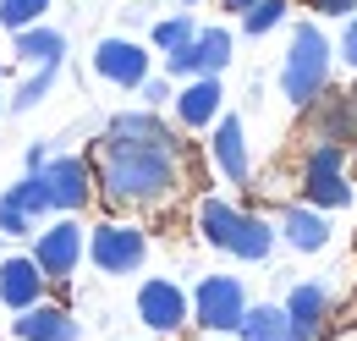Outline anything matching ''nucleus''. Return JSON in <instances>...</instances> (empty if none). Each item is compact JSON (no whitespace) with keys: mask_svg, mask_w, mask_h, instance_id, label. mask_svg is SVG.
Here are the masks:
<instances>
[{"mask_svg":"<svg viewBox=\"0 0 357 341\" xmlns=\"http://www.w3.org/2000/svg\"><path fill=\"white\" fill-rule=\"evenodd\" d=\"M93 187L116 210H171L187 187V143L176 132H99L89 149Z\"/></svg>","mask_w":357,"mask_h":341,"instance_id":"1","label":"nucleus"},{"mask_svg":"<svg viewBox=\"0 0 357 341\" xmlns=\"http://www.w3.org/2000/svg\"><path fill=\"white\" fill-rule=\"evenodd\" d=\"M198 237L209 242V248H220V254L242 259V264H264L275 254V226H269L264 215L242 210V204H231V198H215V193H204L198 198Z\"/></svg>","mask_w":357,"mask_h":341,"instance_id":"2","label":"nucleus"},{"mask_svg":"<svg viewBox=\"0 0 357 341\" xmlns=\"http://www.w3.org/2000/svg\"><path fill=\"white\" fill-rule=\"evenodd\" d=\"M330 72H335V44L319 22H297L291 28V44H286V61H280V94L286 105L308 110L313 99L330 88Z\"/></svg>","mask_w":357,"mask_h":341,"instance_id":"3","label":"nucleus"},{"mask_svg":"<svg viewBox=\"0 0 357 341\" xmlns=\"http://www.w3.org/2000/svg\"><path fill=\"white\" fill-rule=\"evenodd\" d=\"M83 259H89L99 275H132V270H143V259H149V231L137 220H99L89 231Z\"/></svg>","mask_w":357,"mask_h":341,"instance_id":"4","label":"nucleus"},{"mask_svg":"<svg viewBox=\"0 0 357 341\" xmlns=\"http://www.w3.org/2000/svg\"><path fill=\"white\" fill-rule=\"evenodd\" d=\"M303 204H313L324 215L352 204V176H347V149L341 143H308V154H303Z\"/></svg>","mask_w":357,"mask_h":341,"instance_id":"5","label":"nucleus"},{"mask_svg":"<svg viewBox=\"0 0 357 341\" xmlns=\"http://www.w3.org/2000/svg\"><path fill=\"white\" fill-rule=\"evenodd\" d=\"M187 303H192V325L204 336H236V325L248 314V286L236 275H204L187 292Z\"/></svg>","mask_w":357,"mask_h":341,"instance_id":"6","label":"nucleus"},{"mask_svg":"<svg viewBox=\"0 0 357 341\" xmlns=\"http://www.w3.org/2000/svg\"><path fill=\"white\" fill-rule=\"evenodd\" d=\"M83 248H89V231L77 226V215H55L50 226H39V231H33V264L45 270L50 281H66V275H77Z\"/></svg>","mask_w":357,"mask_h":341,"instance_id":"7","label":"nucleus"},{"mask_svg":"<svg viewBox=\"0 0 357 341\" xmlns=\"http://www.w3.org/2000/svg\"><path fill=\"white\" fill-rule=\"evenodd\" d=\"M45 187H50V210L55 215H83L99 198V187H93V166L89 154H50L45 166Z\"/></svg>","mask_w":357,"mask_h":341,"instance_id":"8","label":"nucleus"},{"mask_svg":"<svg viewBox=\"0 0 357 341\" xmlns=\"http://www.w3.org/2000/svg\"><path fill=\"white\" fill-rule=\"evenodd\" d=\"M231 66V28H198L187 44L165 50V78H220Z\"/></svg>","mask_w":357,"mask_h":341,"instance_id":"9","label":"nucleus"},{"mask_svg":"<svg viewBox=\"0 0 357 341\" xmlns=\"http://www.w3.org/2000/svg\"><path fill=\"white\" fill-rule=\"evenodd\" d=\"M137 319L154 331V336H181L192 325V303H187V286L165 281V275H149L137 286Z\"/></svg>","mask_w":357,"mask_h":341,"instance_id":"10","label":"nucleus"},{"mask_svg":"<svg viewBox=\"0 0 357 341\" xmlns=\"http://www.w3.org/2000/svg\"><path fill=\"white\" fill-rule=\"evenodd\" d=\"M303 122H308L313 143H341V149H352V143H357V94L324 88L308 110H303Z\"/></svg>","mask_w":357,"mask_h":341,"instance_id":"11","label":"nucleus"},{"mask_svg":"<svg viewBox=\"0 0 357 341\" xmlns=\"http://www.w3.org/2000/svg\"><path fill=\"white\" fill-rule=\"evenodd\" d=\"M225 110V88L220 78H187V83L171 94V116H176L181 132H209Z\"/></svg>","mask_w":357,"mask_h":341,"instance_id":"12","label":"nucleus"},{"mask_svg":"<svg viewBox=\"0 0 357 341\" xmlns=\"http://www.w3.org/2000/svg\"><path fill=\"white\" fill-rule=\"evenodd\" d=\"M209 160L220 170L231 187H248L253 182V154H248V127H242V116H225L209 127Z\"/></svg>","mask_w":357,"mask_h":341,"instance_id":"13","label":"nucleus"},{"mask_svg":"<svg viewBox=\"0 0 357 341\" xmlns=\"http://www.w3.org/2000/svg\"><path fill=\"white\" fill-rule=\"evenodd\" d=\"M149 66H154V55L137 39H99L93 44V78H105L110 88H137L149 78Z\"/></svg>","mask_w":357,"mask_h":341,"instance_id":"14","label":"nucleus"},{"mask_svg":"<svg viewBox=\"0 0 357 341\" xmlns=\"http://www.w3.org/2000/svg\"><path fill=\"white\" fill-rule=\"evenodd\" d=\"M280 308H286V341H319L330 325V292L319 281H297Z\"/></svg>","mask_w":357,"mask_h":341,"instance_id":"15","label":"nucleus"},{"mask_svg":"<svg viewBox=\"0 0 357 341\" xmlns=\"http://www.w3.org/2000/svg\"><path fill=\"white\" fill-rule=\"evenodd\" d=\"M50 292V275L33 264V254H11L0 259V303L11 308V314H22V308H33V303H45Z\"/></svg>","mask_w":357,"mask_h":341,"instance_id":"16","label":"nucleus"},{"mask_svg":"<svg viewBox=\"0 0 357 341\" xmlns=\"http://www.w3.org/2000/svg\"><path fill=\"white\" fill-rule=\"evenodd\" d=\"M11 336L17 341H77L83 331L61 303H33V308L11 314Z\"/></svg>","mask_w":357,"mask_h":341,"instance_id":"17","label":"nucleus"},{"mask_svg":"<svg viewBox=\"0 0 357 341\" xmlns=\"http://www.w3.org/2000/svg\"><path fill=\"white\" fill-rule=\"evenodd\" d=\"M275 237H286V248H297V254H319V248H330V220L313 204H286L275 220Z\"/></svg>","mask_w":357,"mask_h":341,"instance_id":"18","label":"nucleus"},{"mask_svg":"<svg viewBox=\"0 0 357 341\" xmlns=\"http://www.w3.org/2000/svg\"><path fill=\"white\" fill-rule=\"evenodd\" d=\"M17 39V61L22 66H61L66 61V34L61 28H50V22H33V28H22V34H11Z\"/></svg>","mask_w":357,"mask_h":341,"instance_id":"19","label":"nucleus"},{"mask_svg":"<svg viewBox=\"0 0 357 341\" xmlns=\"http://www.w3.org/2000/svg\"><path fill=\"white\" fill-rule=\"evenodd\" d=\"M236 341H286V308L280 303H248Z\"/></svg>","mask_w":357,"mask_h":341,"instance_id":"20","label":"nucleus"},{"mask_svg":"<svg viewBox=\"0 0 357 341\" xmlns=\"http://www.w3.org/2000/svg\"><path fill=\"white\" fill-rule=\"evenodd\" d=\"M55 78H61V66H28V78L11 88L6 110H33V105H45V94L55 88Z\"/></svg>","mask_w":357,"mask_h":341,"instance_id":"21","label":"nucleus"},{"mask_svg":"<svg viewBox=\"0 0 357 341\" xmlns=\"http://www.w3.org/2000/svg\"><path fill=\"white\" fill-rule=\"evenodd\" d=\"M286 11H291V0H253V6L242 11V34H248V39H264V34H275V28L286 22Z\"/></svg>","mask_w":357,"mask_h":341,"instance_id":"22","label":"nucleus"},{"mask_svg":"<svg viewBox=\"0 0 357 341\" xmlns=\"http://www.w3.org/2000/svg\"><path fill=\"white\" fill-rule=\"evenodd\" d=\"M6 193H11V198H17V204H22L28 215H39V220H45V215H55V210H50V187H45V170H22V176H17V182H11Z\"/></svg>","mask_w":357,"mask_h":341,"instance_id":"23","label":"nucleus"},{"mask_svg":"<svg viewBox=\"0 0 357 341\" xmlns=\"http://www.w3.org/2000/svg\"><path fill=\"white\" fill-rule=\"evenodd\" d=\"M50 0H0V28L6 34H22V28H33V22H45Z\"/></svg>","mask_w":357,"mask_h":341,"instance_id":"24","label":"nucleus"},{"mask_svg":"<svg viewBox=\"0 0 357 341\" xmlns=\"http://www.w3.org/2000/svg\"><path fill=\"white\" fill-rule=\"evenodd\" d=\"M33 231H39V215H28L11 193H0V237L22 242V237H33Z\"/></svg>","mask_w":357,"mask_h":341,"instance_id":"25","label":"nucleus"},{"mask_svg":"<svg viewBox=\"0 0 357 341\" xmlns=\"http://www.w3.org/2000/svg\"><path fill=\"white\" fill-rule=\"evenodd\" d=\"M105 132H137V138H154V132H171L165 122H160V110H121V116H110V127Z\"/></svg>","mask_w":357,"mask_h":341,"instance_id":"26","label":"nucleus"},{"mask_svg":"<svg viewBox=\"0 0 357 341\" xmlns=\"http://www.w3.org/2000/svg\"><path fill=\"white\" fill-rule=\"evenodd\" d=\"M198 34V22L187 17V11H176V17H165V22H154V50L165 55V50H176V44H187Z\"/></svg>","mask_w":357,"mask_h":341,"instance_id":"27","label":"nucleus"},{"mask_svg":"<svg viewBox=\"0 0 357 341\" xmlns=\"http://www.w3.org/2000/svg\"><path fill=\"white\" fill-rule=\"evenodd\" d=\"M171 94H176V88H171V78H154V72H149V78L137 83V99H143L149 110H160V105H171Z\"/></svg>","mask_w":357,"mask_h":341,"instance_id":"28","label":"nucleus"},{"mask_svg":"<svg viewBox=\"0 0 357 341\" xmlns=\"http://www.w3.org/2000/svg\"><path fill=\"white\" fill-rule=\"evenodd\" d=\"M335 61L357 72V11L347 17V28H341V39H335Z\"/></svg>","mask_w":357,"mask_h":341,"instance_id":"29","label":"nucleus"},{"mask_svg":"<svg viewBox=\"0 0 357 341\" xmlns=\"http://www.w3.org/2000/svg\"><path fill=\"white\" fill-rule=\"evenodd\" d=\"M308 11L313 17H341V22H347L357 11V0H308Z\"/></svg>","mask_w":357,"mask_h":341,"instance_id":"30","label":"nucleus"},{"mask_svg":"<svg viewBox=\"0 0 357 341\" xmlns=\"http://www.w3.org/2000/svg\"><path fill=\"white\" fill-rule=\"evenodd\" d=\"M50 160V143H28V170H39Z\"/></svg>","mask_w":357,"mask_h":341,"instance_id":"31","label":"nucleus"},{"mask_svg":"<svg viewBox=\"0 0 357 341\" xmlns=\"http://www.w3.org/2000/svg\"><path fill=\"white\" fill-rule=\"evenodd\" d=\"M225 11H236V17H242V11H248V6H253V0H220Z\"/></svg>","mask_w":357,"mask_h":341,"instance_id":"32","label":"nucleus"},{"mask_svg":"<svg viewBox=\"0 0 357 341\" xmlns=\"http://www.w3.org/2000/svg\"><path fill=\"white\" fill-rule=\"evenodd\" d=\"M0 116H6V94H0Z\"/></svg>","mask_w":357,"mask_h":341,"instance_id":"33","label":"nucleus"},{"mask_svg":"<svg viewBox=\"0 0 357 341\" xmlns=\"http://www.w3.org/2000/svg\"><path fill=\"white\" fill-rule=\"evenodd\" d=\"M204 341H220V336H204Z\"/></svg>","mask_w":357,"mask_h":341,"instance_id":"34","label":"nucleus"},{"mask_svg":"<svg viewBox=\"0 0 357 341\" xmlns=\"http://www.w3.org/2000/svg\"><path fill=\"white\" fill-rule=\"evenodd\" d=\"M187 6H198V0H187Z\"/></svg>","mask_w":357,"mask_h":341,"instance_id":"35","label":"nucleus"}]
</instances>
